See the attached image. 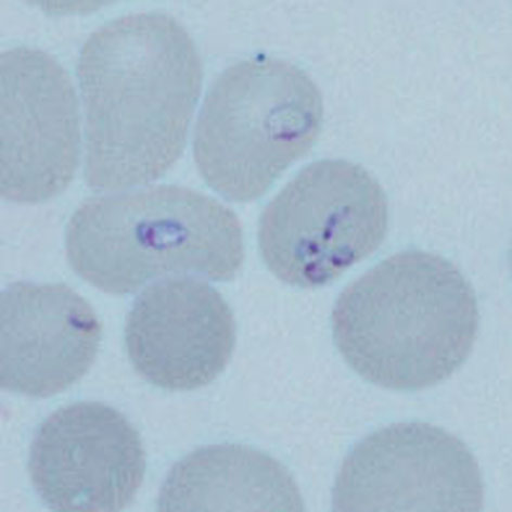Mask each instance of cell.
Listing matches in <instances>:
<instances>
[{
  "instance_id": "1",
  "label": "cell",
  "mask_w": 512,
  "mask_h": 512,
  "mask_svg": "<svg viewBox=\"0 0 512 512\" xmlns=\"http://www.w3.org/2000/svg\"><path fill=\"white\" fill-rule=\"evenodd\" d=\"M85 181L98 191L157 181L183 155L203 63L172 16L139 12L101 25L78 62Z\"/></svg>"
},
{
  "instance_id": "2",
  "label": "cell",
  "mask_w": 512,
  "mask_h": 512,
  "mask_svg": "<svg viewBox=\"0 0 512 512\" xmlns=\"http://www.w3.org/2000/svg\"><path fill=\"white\" fill-rule=\"evenodd\" d=\"M475 290L439 255L391 256L341 293L332 331L358 376L393 391L437 386L462 366L477 340Z\"/></svg>"
},
{
  "instance_id": "3",
  "label": "cell",
  "mask_w": 512,
  "mask_h": 512,
  "mask_svg": "<svg viewBox=\"0 0 512 512\" xmlns=\"http://www.w3.org/2000/svg\"><path fill=\"white\" fill-rule=\"evenodd\" d=\"M66 250L76 274L117 296L169 275L232 280L245 260L235 212L174 185L84 201L68 223Z\"/></svg>"
},
{
  "instance_id": "4",
  "label": "cell",
  "mask_w": 512,
  "mask_h": 512,
  "mask_svg": "<svg viewBox=\"0 0 512 512\" xmlns=\"http://www.w3.org/2000/svg\"><path fill=\"white\" fill-rule=\"evenodd\" d=\"M322 93L294 64L255 57L227 68L204 99L194 157L204 181L228 201L261 198L314 146Z\"/></svg>"
},
{
  "instance_id": "5",
  "label": "cell",
  "mask_w": 512,
  "mask_h": 512,
  "mask_svg": "<svg viewBox=\"0 0 512 512\" xmlns=\"http://www.w3.org/2000/svg\"><path fill=\"white\" fill-rule=\"evenodd\" d=\"M389 207L377 179L344 160L307 165L263 211L262 258L279 280L325 286L375 253L387 236Z\"/></svg>"
},
{
  "instance_id": "6",
  "label": "cell",
  "mask_w": 512,
  "mask_h": 512,
  "mask_svg": "<svg viewBox=\"0 0 512 512\" xmlns=\"http://www.w3.org/2000/svg\"><path fill=\"white\" fill-rule=\"evenodd\" d=\"M81 123L70 75L45 51L20 46L0 57V192L44 203L78 171Z\"/></svg>"
},
{
  "instance_id": "7",
  "label": "cell",
  "mask_w": 512,
  "mask_h": 512,
  "mask_svg": "<svg viewBox=\"0 0 512 512\" xmlns=\"http://www.w3.org/2000/svg\"><path fill=\"white\" fill-rule=\"evenodd\" d=\"M483 506L476 457L455 435L425 422L391 425L357 443L332 495L338 512H477Z\"/></svg>"
},
{
  "instance_id": "8",
  "label": "cell",
  "mask_w": 512,
  "mask_h": 512,
  "mask_svg": "<svg viewBox=\"0 0 512 512\" xmlns=\"http://www.w3.org/2000/svg\"><path fill=\"white\" fill-rule=\"evenodd\" d=\"M146 454L126 417L106 404L80 402L51 414L33 439L32 484L60 512H117L142 486Z\"/></svg>"
},
{
  "instance_id": "9",
  "label": "cell",
  "mask_w": 512,
  "mask_h": 512,
  "mask_svg": "<svg viewBox=\"0 0 512 512\" xmlns=\"http://www.w3.org/2000/svg\"><path fill=\"white\" fill-rule=\"evenodd\" d=\"M128 357L153 386L190 391L208 386L232 358L236 322L221 293L192 278H173L136 299L125 326Z\"/></svg>"
},
{
  "instance_id": "10",
  "label": "cell",
  "mask_w": 512,
  "mask_h": 512,
  "mask_svg": "<svg viewBox=\"0 0 512 512\" xmlns=\"http://www.w3.org/2000/svg\"><path fill=\"white\" fill-rule=\"evenodd\" d=\"M101 325L70 287L18 281L0 297V384L12 393L49 398L93 366Z\"/></svg>"
},
{
  "instance_id": "11",
  "label": "cell",
  "mask_w": 512,
  "mask_h": 512,
  "mask_svg": "<svg viewBox=\"0 0 512 512\" xmlns=\"http://www.w3.org/2000/svg\"><path fill=\"white\" fill-rule=\"evenodd\" d=\"M158 509L303 511L299 486L276 459L243 445L199 448L178 462L162 485Z\"/></svg>"
}]
</instances>
